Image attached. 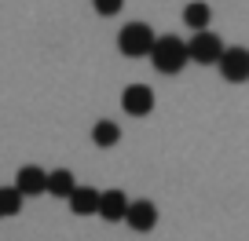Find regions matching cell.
Segmentation results:
<instances>
[{
	"instance_id": "cell-3",
	"label": "cell",
	"mask_w": 249,
	"mask_h": 241,
	"mask_svg": "<svg viewBox=\"0 0 249 241\" xmlns=\"http://www.w3.org/2000/svg\"><path fill=\"white\" fill-rule=\"evenodd\" d=\"M117 48H121L128 59H143V55H150V48H154V33L143 22H128L121 30V37H117Z\"/></svg>"
},
{
	"instance_id": "cell-11",
	"label": "cell",
	"mask_w": 249,
	"mask_h": 241,
	"mask_svg": "<svg viewBox=\"0 0 249 241\" xmlns=\"http://www.w3.org/2000/svg\"><path fill=\"white\" fill-rule=\"evenodd\" d=\"M18 212H22V194H18V187H0V219L18 216Z\"/></svg>"
},
{
	"instance_id": "cell-6",
	"label": "cell",
	"mask_w": 249,
	"mask_h": 241,
	"mask_svg": "<svg viewBox=\"0 0 249 241\" xmlns=\"http://www.w3.org/2000/svg\"><path fill=\"white\" fill-rule=\"evenodd\" d=\"M121 102L132 117H147L150 110H154V92H150L147 84H132V88H124Z\"/></svg>"
},
{
	"instance_id": "cell-14",
	"label": "cell",
	"mask_w": 249,
	"mask_h": 241,
	"mask_svg": "<svg viewBox=\"0 0 249 241\" xmlns=\"http://www.w3.org/2000/svg\"><path fill=\"white\" fill-rule=\"evenodd\" d=\"M92 4H95V11H99V15H117L124 0H92Z\"/></svg>"
},
{
	"instance_id": "cell-5",
	"label": "cell",
	"mask_w": 249,
	"mask_h": 241,
	"mask_svg": "<svg viewBox=\"0 0 249 241\" xmlns=\"http://www.w3.org/2000/svg\"><path fill=\"white\" fill-rule=\"evenodd\" d=\"M124 223L132 226V230L147 234V230H154V223H158V209L150 201H128V209H124Z\"/></svg>"
},
{
	"instance_id": "cell-12",
	"label": "cell",
	"mask_w": 249,
	"mask_h": 241,
	"mask_svg": "<svg viewBox=\"0 0 249 241\" xmlns=\"http://www.w3.org/2000/svg\"><path fill=\"white\" fill-rule=\"evenodd\" d=\"M92 139H95V146L107 150V146H114V143L121 139V128H117L114 121H99V125L92 128Z\"/></svg>"
},
{
	"instance_id": "cell-7",
	"label": "cell",
	"mask_w": 249,
	"mask_h": 241,
	"mask_svg": "<svg viewBox=\"0 0 249 241\" xmlns=\"http://www.w3.org/2000/svg\"><path fill=\"white\" fill-rule=\"evenodd\" d=\"M15 187H18L22 197H37V194H44V187H48V172L37 168V164H26V168H18Z\"/></svg>"
},
{
	"instance_id": "cell-13",
	"label": "cell",
	"mask_w": 249,
	"mask_h": 241,
	"mask_svg": "<svg viewBox=\"0 0 249 241\" xmlns=\"http://www.w3.org/2000/svg\"><path fill=\"white\" fill-rule=\"evenodd\" d=\"M183 22L191 26V30H205V26H209V4H202V0L187 4V11H183Z\"/></svg>"
},
{
	"instance_id": "cell-1",
	"label": "cell",
	"mask_w": 249,
	"mask_h": 241,
	"mask_svg": "<svg viewBox=\"0 0 249 241\" xmlns=\"http://www.w3.org/2000/svg\"><path fill=\"white\" fill-rule=\"evenodd\" d=\"M150 63H154L158 73H179L191 59H187V40L179 37H154V48H150Z\"/></svg>"
},
{
	"instance_id": "cell-10",
	"label": "cell",
	"mask_w": 249,
	"mask_h": 241,
	"mask_svg": "<svg viewBox=\"0 0 249 241\" xmlns=\"http://www.w3.org/2000/svg\"><path fill=\"white\" fill-rule=\"evenodd\" d=\"M73 187H77V183H73V172H70V168H55L52 176H48L44 194H52V197H70Z\"/></svg>"
},
{
	"instance_id": "cell-2",
	"label": "cell",
	"mask_w": 249,
	"mask_h": 241,
	"mask_svg": "<svg viewBox=\"0 0 249 241\" xmlns=\"http://www.w3.org/2000/svg\"><path fill=\"white\" fill-rule=\"evenodd\" d=\"M220 55H224V40L209 30H195V37L187 40V59L198 66H213Z\"/></svg>"
},
{
	"instance_id": "cell-8",
	"label": "cell",
	"mask_w": 249,
	"mask_h": 241,
	"mask_svg": "<svg viewBox=\"0 0 249 241\" xmlns=\"http://www.w3.org/2000/svg\"><path fill=\"white\" fill-rule=\"evenodd\" d=\"M124 209H128V197H124L121 190H103L95 216H103L107 223H117V219H124Z\"/></svg>"
},
{
	"instance_id": "cell-9",
	"label": "cell",
	"mask_w": 249,
	"mask_h": 241,
	"mask_svg": "<svg viewBox=\"0 0 249 241\" xmlns=\"http://www.w3.org/2000/svg\"><path fill=\"white\" fill-rule=\"evenodd\" d=\"M66 201H70L73 216H92V212L99 209V190H92V187H73Z\"/></svg>"
},
{
	"instance_id": "cell-4",
	"label": "cell",
	"mask_w": 249,
	"mask_h": 241,
	"mask_svg": "<svg viewBox=\"0 0 249 241\" xmlns=\"http://www.w3.org/2000/svg\"><path fill=\"white\" fill-rule=\"evenodd\" d=\"M216 66H220V73H224V80H231V84L249 80V51L246 48H224Z\"/></svg>"
}]
</instances>
